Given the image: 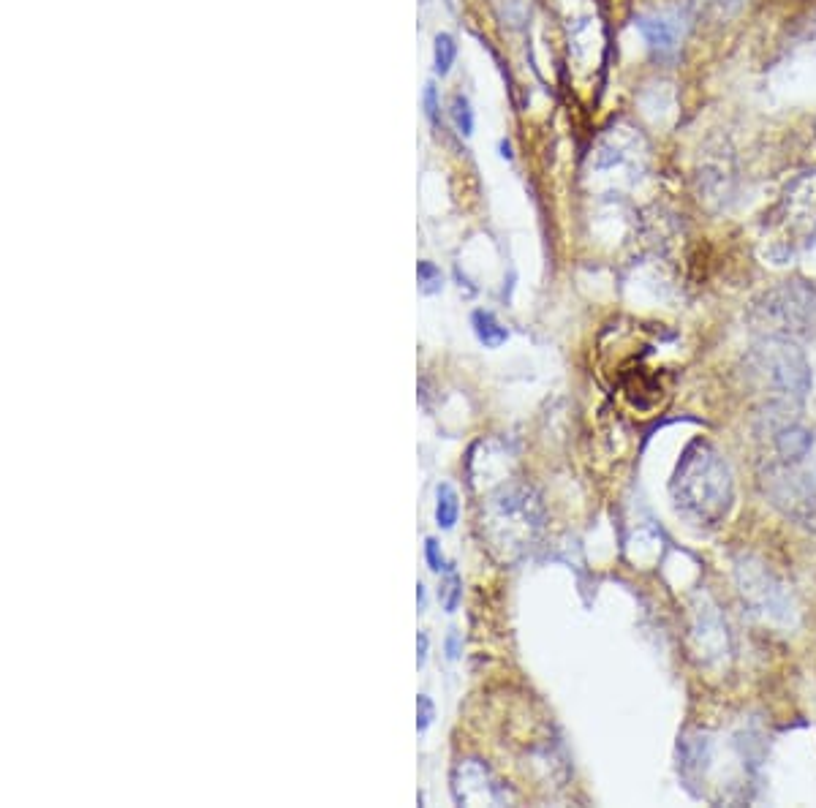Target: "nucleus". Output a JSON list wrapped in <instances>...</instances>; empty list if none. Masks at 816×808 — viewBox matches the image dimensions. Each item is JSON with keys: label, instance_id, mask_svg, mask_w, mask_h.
<instances>
[{"label": "nucleus", "instance_id": "f257e3e1", "mask_svg": "<svg viewBox=\"0 0 816 808\" xmlns=\"http://www.w3.org/2000/svg\"><path fill=\"white\" fill-rule=\"evenodd\" d=\"M675 504L694 523H719L732 507V474L710 444L694 441L672 479Z\"/></svg>", "mask_w": 816, "mask_h": 808}, {"label": "nucleus", "instance_id": "f03ea898", "mask_svg": "<svg viewBox=\"0 0 816 808\" xmlns=\"http://www.w3.org/2000/svg\"><path fill=\"white\" fill-rule=\"evenodd\" d=\"M759 373L773 384L776 390L787 392V395H803L808 390V365L803 354L784 338H770L754 351Z\"/></svg>", "mask_w": 816, "mask_h": 808}, {"label": "nucleus", "instance_id": "7ed1b4c3", "mask_svg": "<svg viewBox=\"0 0 816 808\" xmlns=\"http://www.w3.org/2000/svg\"><path fill=\"white\" fill-rule=\"evenodd\" d=\"M765 319L773 322L776 332H811L816 330V289L803 283H789L765 297Z\"/></svg>", "mask_w": 816, "mask_h": 808}, {"label": "nucleus", "instance_id": "20e7f679", "mask_svg": "<svg viewBox=\"0 0 816 808\" xmlns=\"http://www.w3.org/2000/svg\"><path fill=\"white\" fill-rule=\"evenodd\" d=\"M637 25H640L642 36L648 39V44L661 49V52L672 49L675 47V41H678L680 25L678 20H672V17H664V14H659V17H642Z\"/></svg>", "mask_w": 816, "mask_h": 808}, {"label": "nucleus", "instance_id": "39448f33", "mask_svg": "<svg viewBox=\"0 0 816 808\" xmlns=\"http://www.w3.org/2000/svg\"><path fill=\"white\" fill-rule=\"evenodd\" d=\"M471 324H474V332L476 338H479V343H485L487 349H498V346H504L506 338H509L506 327H501V322H498L490 311H476L474 316H471Z\"/></svg>", "mask_w": 816, "mask_h": 808}, {"label": "nucleus", "instance_id": "423d86ee", "mask_svg": "<svg viewBox=\"0 0 816 808\" xmlns=\"http://www.w3.org/2000/svg\"><path fill=\"white\" fill-rule=\"evenodd\" d=\"M460 517V498H457L455 487L438 485L436 490V526L449 531Z\"/></svg>", "mask_w": 816, "mask_h": 808}, {"label": "nucleus", "instance_id": "0eeeda50", "mask_svg": "<svg viewBox=\"0 0 816 808\" xmlns=\"http://www.w3.org/2000/svg\"><path fill=\"white\" fill-rule=\"evenodd\" d=\"M457 58V44L449 33H438L436 36V49H433V60H436V71L444 77L452 69V63Z\"/></svg>", "mask_w": 816, "mask_h": 808}, {"label": "nucleus", "instance_id": "6e6552de", "mask_svg": "<svg viewBox=\"0 0 816 808\" xmlns=\"http://www.w3.org/2000/svg\"><path fill=\"white\" fill-rule=\"evenodd\" d=\"M460 596H463L460 577H457L455 566L449 564L447 583H444V588H438V599H441V604H444V610H447V613H455L457 604H460Z\"/></svg>", "mask_w": 816, "mask_h": 808}, {"label": "nucleus", "instance_id": "1a4fd4ad", "mask_svg": "<svg viewBox=\"0 0 816 808\" xmlns=\"http://www.w3.org/2000/svg\"><path fill=\"white\" fill-rule=\"evenodd\" d=\"M417 275H419V286H422V292H425V294L441 292V286H444V278H441V270H438L436 264H433V262H419Z\"/></svg>", "mask_w": 816, "mask_h": 808}, {"label": "nucleus", "instance_id": "9d476101", "mask_svg": "<svg viewBox=\"0 0 816 808\" xmlns=\"http://www.w3.org/2000/svg\"><path fill=\"white\" fill-rule=\"evenodd\" d=\"M452 117H455V126L460 134H471L474 131V115H471V107H468V98L457 96L455 104H452Z\"/></svg>", "mask_w": 816, "mask_h": 808}, {"label": "nucleus", "instance_id": "9b49d317", "mask_svg": "<svg viewBox=\"0 0 816 808\" xmlns=\"http://www.w3.org/2000/svg\"><path fill=\"white\" fill-rule=\"evenodd\" d=\"M425 561H428L430 572H447L449 564L447 558H444V553H441V545H438L436 539L430 536V539H425Z\"/></svg>", "mask_w": 816, "mask_h": 808}, {"label": "nucleus", "instance_id": "f8f14e48", "mask_svg": "<svg viewBox=\"0 0 816 808\" xmlns=\"http://www.w3.org/2000/svg\"><path fill=\"white\" fill-rule=\"evenodd\" d=\"M436 719V708H433V700L428 694H419L417 697V730L428 732V727Z\"/></svg>", "mask_w": 816, "mask_h": 808}, {"label": "nucleus", "instance_id": "ddd939ff", "mask_svg": "<svg viewBox=\"0 0 816 808\" xmlns=\"http://www.w3.org/2000/svg\"><path fill=\"white\" fill-rule=\"evenodd\" d=\"M425 115H428L433 123L438 120V98H436V88H433V85L425 88Z\"/></svg>", "mask_w": 816, "mask_h": 808}, {"label": "nucleus", "instance_id": "4468645a", "mask_svg": "<svg viewBox=\"0 0 816 808\" xmlns=\"http://www.w3.org/2000/svg\"><path fill=\"white\" fill-rule=\"evenodd\" d=\"M428 648H430L428 634L419 632V637H417V664H419V667L428 662Z\"/></svg>", "mask_w": 816, "mask_h": 808}, {"label": "nucleus", "instance_id": "2eb2a0df", "mask_svg": "<svg viewBox=\"0 0 816 808\" xmlns=\"http://www.w3.org/2000/svg\"><path fill=\"white\" fill-rule=\"evenodd\" d=\"M457 643H460V637H457V632H452L447 637V656H449V659H457Z\"/></svg>", "mask_w": 816, "mask_h": 808}, {"label": "nucleus", "instance_id": "dca6fc26", "mask_svg": "<svg viewBox=\"0 0 816 808\" xmlns=\"http://www.w3.org/2000/svg\"><path fill=\"white\" fill-rule=\"evenodd\" d=\"M417 602H419V610H425V607H428V596H425V585L422 583L417 585Z\"/></svg>", "mask_w": 816, "mask_h": 808}]
</instances>
